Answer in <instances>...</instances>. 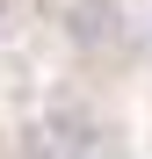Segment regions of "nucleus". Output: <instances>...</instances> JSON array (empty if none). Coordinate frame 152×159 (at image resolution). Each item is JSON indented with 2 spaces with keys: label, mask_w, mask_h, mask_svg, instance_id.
I'll return each mask as SVG.
<instances>
[]
</instances>
